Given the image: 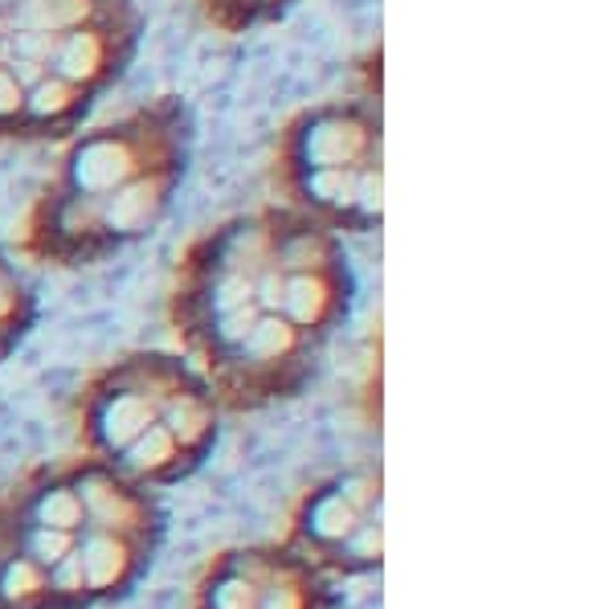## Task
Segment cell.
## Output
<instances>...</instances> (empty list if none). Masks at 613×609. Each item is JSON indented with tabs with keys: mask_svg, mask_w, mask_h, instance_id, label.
<instances>
[{
	"mask_svg": "<svg viewBox=\"0 0 613 609\" xmlns=\"http://www.w3.org/2000/svg\"><path fill=\"white\" fill-rule=\"evenodd\" d=\"M381 160V132L356 111H320L299 132V168H361Z\"/></svg>",
	"mask_w": 613,
	"mask_h": 609,
	"instance_id": "obj_1",
	"label": "cell"
},
{
	"mask_svg": "<svg viewBox=\"0 0 613 609\" xmlns=\"http://www.w3.org/2000/svg\"><path fill=\"white\" fill-rule=\"evenodd\" d=\"M173 185L176 164H152V168H144L139 177L123 180L115 192H107L103 201H94V230H107L115 242L156 230V221L168 209Z\"/></svg>",
	"mask_w": 613,
	"mask_h": 609,
	"instance_id": "obj_2",
	"label": "cell"
},
{
	"mask_svg": "<svg viewBox=\"0 0 613 609\" xmlns=\"http://www.w3.org/2000/svg\"><path fill=\"white\" fill-rule=\"evenodd\" d=\"M152 164H139V148L127 132H98V136L82 139L66 168V197L74 201H103L107 192H115L123 180L139 177Z\"/></svg>",
	"mask_w": 613,
	"mask_h": 609,
	"instance_id": "obj_3",
	"label": "cell"
},
{
	"mask_svg": "<svg viewBox=\"0 0 613 609\" xmlns=\"http://www.w3.org/2000/svg\"><path fill=\"white\" fill-rule=\"evenodd\" d=\"M115 33H120V29L103 25L98 17H94L91 25L66 29L62 50H58L50 74L74 82V86H82V91L91 95L98 82H107L111 74L120 70L123 50H120V38H115Z\"/></svg>",
	"mask_w": 613,
	"mask_h": 609,
	"instance_id": "obj_4",
	"label": "cell"
},
{
	"mask_svg": "<svg viewBox=\"0 0 613 609\" xmlns=\"http://www.w3.org/2000/svg\"><path fill=\"white\" fill-rule=\"evenodd\" d=\"M86 91L74 86V82L58 78V74H45L38 86L25 91V115L21 123H33V127H62V123L79 119L82 107H86Z\"/></svg>",
	"mask_w": 613,
	"mask_h": 609,
	"instance_id": "obj_5",
	"label": "cell"
},
{
	"mask_svg": "<svg viewBox=\"0 0 613 609\" xmlns=\"http://www.w3.org/2000/svg\"><path fill=\"white\" fill-rule=\"evenodd\" d=\"M9 13V29H54V33H66V29L91 25L98 17V0H17Z\"/></svg>",
	"mask_w": 613,
	"mask_h": 609,
	"instance_id": "obj_6",
	"label": "cell"
},
{
	"mask_svg": "<svg viewBox=\"0 0 613 609\" xmlns=\"http://www.w3.org/2000/svg\"><path fill=\"white\" fill-rule=\"evenodd\" d=\"M303 197L315 209H328V213L352 221L356 168H303Z\"/></svg>",
	"mask_w": 613,
	"mask_h": 609,
	"instance_id": "obj_7",
	"label": "cell"
},
{
	"mask_svg": "<svg viewBox=\"0 0 613 609\" xmlns=\"http://www.w3.org/2000/svg\"><path fill=\"white\" fill-rule=\"evenodd\" d=\"M323 307H328V286H323L320 271L282 274V307L279 312L287 315L291 324H311V319H320Z\"/></svg>",
	"mask_w": 613,
	"mask_h": 609,
	"instance_id": "obj_8",
	"label": "cell"
},
{
	"mask_svg": "<svg viewBox=\"0 0 613 609\" xmlns=\"http://www.w3.org/2000/svg\"><path fill=\"white\" fill-rule=\"evenodd\" d=\"M62 38L66 33H54V29H17V33H9V57H25V62L50 70L58 50H62Z\"/></svg>",
	"mask_w": 613,
	"mask_h": 609,
	"instance_id": "obj_9",
	"label": "cell"
},
{
	"mask_svg": "<svg viewBox=\"0 0 613 609\" xmlns=\"http://www.w3.org/2000/svg\"><path fill=\"white\" fill-rule=\"evenodd\" d=\"M21 115H25V91H21V82L9 74V66H0V127L21 123Z\"/></svg>",
	"mask_w": 613,
	"mask_h": 609,
	"instance_id": "obj_10",
	"label": "cell"
},
{
	"mask_svg": "<svg viewBox=\"0 0 613 609\" xmlns=\"http://www.w3.org/2000/svg\"><path fill=\"white\" fill-rule=\"evenodd\" d=\"M4 66H9V74H13V78L21 82V91H29V86H38V82L45 78V74H50L45 66H38V62H25V57H9Z\"/></svg>",
	"mask_w": 613,
	"mask_h": 609,
	"instance_id": "obj_11",
	"label": "cell"
},
{
	"mask_svg": "<svg viewBox=\"0 0 613 609\" xmlns=\"http://www.w3.org/2000/svg\"><path fill=\"white\" fill-rule=\"evenodd\" d=\"M13 4H17V0H0V9H13Z\"/></svg>",
	"mask_w": 613,
	"mask_h": 609,
	"instance_id": "obj_12",
	"label": "cell"
},
{
	"mask_svg": "<svg viewBox=\"0 0 613 609\" xmlns=\"http://www.w3.org/2000/svg\"><path fill=\"white\" fill-rule=\"evenodd\" d=\"M4 279H9V274H4V266H0V283H4Z\"/></svg>",
	"mask_w": 613,
	"mask_h": 609,
	"instance_id": "obj_13",
	"label": "cell"
}]
</instances>
